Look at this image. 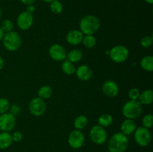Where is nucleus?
Here are the masks:
<instances>
[{
	"instance_id": "27",
	"label": "nucleus",
	"mask_w": 153,
	"mask_h": 152,
	"mask_svg": "<svg viewBox=\"0 0 153 152\" xmlns=\"http://www.w3.org/2000/svg\"><path fill=\"white\" fill-rule=\"evenodd\" d=\"M0 27H1L2 31L5 34V33L10 32V31H13L14 25H13V22L11 20H10V19H4V20L1 22V26Z\"/></svg>"
},
{
	"instance_id": "40",
	"label": "nucleus",
	"mask_w": 153,
	"mask_h": 152,
	"mask_svg": "<svg viewBox=\"0 0 153 152\" xmlns=\"http://www.w3.org/2000/svg\"><path fill=\"white\" fill-rule=\"evenodd\" d=\"M1 9L0 7V19H1Z\"/></svg>"
},
{
	"instance_id": "4",
	"label": "nucleus",
	"mask_w": 153,
	"mask_h": 152,
	"mask_svg": "<svg viewBox=\"0 0 153 152\" xmlns=\"http://www.w3.org/2000/svg\"><path fill=\"white\" fill-rule=\"evenodd\" d=\"M1 41L6 50L9 52H15L18 50L21 47L22 43V37L19 33L13 31L5 33Z\"/></svg>"
},
{
	"instance_id": "39",
	"label": "nucleus",
	"mask_w": 153,
	"mask_h": 152,
	"mask_svg": "<svg viewBox=\"0 0 153 152\" xmlns=\"http://www.w3.org/2000/svg\"><path fill=\"white\" fill-rule=\"evenodd\" d=\"M41 1H44V2H46V3H50L52 2V1H54V0H41Z\"/></svg>"
},
{
	"instance_id": "31",
	"label": "nucleus",
	"mask_w": 153,
	"mask_h": 152,
	"mask_svg": "<svg viewBox=\"0 0 153 152\" xmlns=\"http://www.w3.org/2000/svg\"><path fill=\"white\" fill-rule=\"evenodd\" d=\"M140 92L137 88L133 87L129 89L128 91V98L130 100H133V101H137L138 100L139 96H140Z\"/></svg>"
},
{
	"instance_id": "17",
	"label": "nucleus",
	"mask_w": 153,
	"mask_h": 152,
	"mask_svg": "<svg viewBox=\"0 0 153 152\" xmlns=\"http://www.w3.org/2000/svg\"><path fill=\"white\" fill-rule=\"evenodd\" d=\"M137 101L141 105H149L153 101V91L152 89H145L140 92Z\"/></svg>"
},
{
	"instance_id": "13",
	"label": "nucleus",
	"mask_w": 153,
	"mask_h": 152,
	"mask_svg": "<svg viewBox=\"0 0 153 152\" xmlns=\"http://www.w3.org/2000/svg\"><path fill=\"white\" fill-rule=\"evenodd\" d=\"M102 90L105 95L109 98H114L119 94L120 88L114 80H108L103 83Z\"/></svg>"
},
{
	"instance_id": "21",
	"label": "nucleus",
	"mask_w": 153,
	"mask_h": 152,
	"mask_svg": "<svg viewBox=\"0 0 153 152\" xmlns=\"http://www.w3.org/2000/svg\"><path fill=\"white\" fill-rule=\"evenodd\" d=\"M140 67L144 71L151 72L153 71V57L152 55H146L141 59L140 63Z\"/></svg>"
},
{
	"instance_id": "20",
	"label": "nucleus",
	"mask_w": 153,
	"mask_h": 152,
	"mask_svg": "<svg viewBox=\"0 0 153 152\" xmlns=\"http://www.w3.org/2000/svg\"><path fill=\"white\" fill-rule=\"evenodd\" d=\"M88 124V117L85 115H79L78 116L76 119H74V122H73V126H74L75 129L79 130V131H82V130L85 129Z\"/></svg>"
},
{
	"instance_id": "22",
	"label": "nucleus",
	"mask_w": 153,
	"mask_h": 152,
	"mask_svg": "<svg viewBox=\"0 0 153 152\" xmlns=\"http://www.w3.org/2000/svg\"><path fill=\"white\" fill-rule=\"evenodd\" d=\"M61 70L64 74L67 75H73L76 72V67L75 66V63L67 61V60H65V61H62V63H61Z\"/></svg>"
},
{
	"instance_id": "24",
	"label": "nucleus",
	"mask_w": 153,
	"mask_h": 152,
	"mask_svg": "<svg viewBox=\"0 0 153 152\" xmlns=\"http://www.w3.org/2000/svg\"><path fill=\"white\" fill-rule=\"evenodd\" d=\"M98 125L103 128L111 126L113 123V116L109 113H104L98 118Z\"/></svg>"
},
{
	"instance_id": "36",
	"label": "nucleus",
	"mask_w": 153,
	"mask_h": 152,
	"mask_svg": "<svg viewBox=\"0 0 153 152\" xmlns=\"http://www.w3.org/2000/svg\"><path fill=\"white\" fill-rule=\"evenodd\" d=\"M4 61L2 58V57L0 56V71L4 68Z\"/></svg>"
},
{
	"instance_id": "25",
	"label": "nucleus",
	"mask_w": 153,
	"mask_h": 152,
	"mask_svg": "<svg viewBox=\"0 0 153 152\" xmlns=\"http://www.w3.org/2000/svg\"><path fill=\"white\" fill-rule=\"evenodd\" d=\"M82 43L87 49H93L97 45V39L94 34H87L84 35Z\"/></svg>"
},
{
	"instance_id": "34",
	"label": "nucleus",
	"mask_w": 153,
	"mask_h": 152,
	"mask_svg": "<svg viewBox=\"0 0 153 152\" xmlns=\"http://www.w3.org/2000/svg\"><path fill=\"white\" fill-rule=\"evenodd\" d=\"M26 11L28 12L29 13L32 14L34 11H35V7L34 4H30V5H27L26 7Z\"/></svg>"
},
{
	"instance_id": "38",
	"label": "nucleus",
	"mask_w": 153,
	"mask_h": 152,
	"mask_svg": "<svg viewBox=\"0 0 153 152\" xmlns=\"http://www.w3.org/2000/svg\"><path fill=\"white\" fill-rule=\"evenodd\" d=\"M144 1L149 4H152L153 3V0H144Z\"/></svg>"
},
{
	"instance_id": "6",
	"label": "nucleus",
	"mask_w": 153,
	"mask_h": 152,
	"mask_svg": "<svg viewBox=\"0 0 153 152\" xmlns=\"http://www.w3.org/2000/svg\"><path fill=\"white\" fill-rule=\"evenodd\" d=\"M134 138L136 143L141 147H146L152 141V134L148 128L139 127L134 132Z\"/></svg>"
},
{
	"instance_id": "28",
	"label": "nucleus",
	"mask_w": 153,
	"mask_h": 152,
	"mask_svg": "<svg viewBox=\"0 0 153 152\" xmlns=\"http://www.w3.org/2000/svg\"><path fill=\"white\" fill-rule=\"evenodd\" d=\"M10 106V102L7 98H0V115L8 112Z\"/></svg>"
},
{
	"instance_id": "33",
	"label": "nucleus",
	"mask_w": 153,
	"mask_h": 152,
	"mask_svg": "<svg viewBox=\"0 0 153 152\" xmlns=\"http://www.w3.org/2000/svg\"><path fill=\"white\" fill-rule=\"evenodd\" d=\"M11 137L13 142H19L23 138L22 134L20 131H15V132L13 133V134H11Z\"/></svg>"
},
{
	"instance_id": "3",
	"label": "nucleus",
	"mask_w": 153,
	"mask_h": 152,
	"mask_svg": "<svg viewBox=\"0 0 153 152\" xmlns=\"http://www.w3.org/2000/svg\"><path fill=\"white\" fill-rule=\"evenodd\" d=\"M122 113L126 119L134 120L141 116L143 113V107L138 101L129 100L123 106Z\"/></svg>"
},
{
	"instance_id": "18",
	"label": "nucleus",
	"mask_w": 153,
	"mask_h": 152,
	"mask_svg": "<svg viewBox=\"0 0 153 152\" xmlns=\"http://www.w3.org/2000/svg\"><path fill=\"white\" fill-rule=\"evenodd\" d=\"M82 58H83V52H82V50L79 49H73L67 52L66 59L73 63H76L82 61Z\"/></svg>"
},
{
	"instance_id": "2",
	"label": "nucleus",
	"mask_w": 153,
	"mask_h": 152,
	"mask_svg": "<svg viewBox=\"0 0 153 152\" xmlns=\"http://www.w3.org/2000/svg\"><path fill=\"white\" fill-rule=\"evenodd\" d=\"M100 28V20L97 16L94 15H87L79 22V30L84 35L94 34Z\"/></svg>"
},
{
	"instance_id": "5",
	"label": "nucleus",
	"mask_w": 153,
	"mask_h": 152,
	"mask_svg": "<svg viewBox=\"0 0 153 152\" xmlns=\"http://www.w3.org/2000/svg\"><path fill=\"white\" fill-rule=\"evenodd\" d=\"M111 60L117 63H121L126 61L129 56V50L123 45H117L114 46L108 52Z\"/></svg>"
},
{
	"instance_id": "32",
	"label": "nucleus",
	"mask_w": 153,
	"mask_h": 152,
	"mask_svg": "<svg viewBox=\"0 0 153 152\" xmlns=\"http://www.w3.org/2000/svg\"><path fill=\"white\" fill-rule=\"evenodd\" d=\"M21 108L18 104H12L10 106V108H9V113H10L11 114H13V116H17L20 113Z\"/></svg>"
},
{
	"instance_id": "37",
	"label": "nucleus",
	"mask_w": 153,
	"mask_h": 152,
	"mask_svg": "<svg viewBox=\"0 0 153 152\" xmlns=\"http://www.w3.org/2000/svg\"><path fill=\"white\" fill-rule=\"evenodd\" d=\"M4 36V32L2 31V29L1 28V27H0V41H1V40H2Z\"/></svg>"
},
{
	"instance_id": "23",
	"label": "nucleus",
	"mask_w": 153,
	"mask_h": 152,
	"mask_svg": "<svg viewBox=\"0 0 153 152\" xmlns=\"http://www.w3.org/2000/svg\"><path fill=\"white\" fill-rule=\"evenodd\" d=\"M52 93H53L52 88L49 85H44V86H42L41 87H40V89H38V92H37L38 96L37 97L42 98L43 100H46L49 99L52 96Z\"/></svg>"
},
{
	"instance_id": "9",
	"label": "nucleus",
	"mask_w": 153,
	"mask_h": 152,
	"mask_svg": "<svg viewBox=\"0 0 153 152\" xmlns=\"http://www.w3.org/2000/svg\"><path fill=\"white\" fill-rule=\"evenodd\" d=\"M16 124V116L9 112L0 115V131L1 132H10L14 129Z\"/></svg>"
},
{
	"instance_id": "10",
	"label": "nucleus",
	"mask_w": 153,
	"mask_h": 152,
	"mask_svg": "<svg viewBox=\"0 0 153 152\" xmlns=\"http://www.w3.org/2000/svg\"><path fill=\"white\" fill-rule=\"evenodd\" d=\"M68 144L72 148L79 149L83 146L85 142V134L82 131L73 130L70 133L67 139Z\"/></svg>"
},
{
	"instance_id": "7",
	"label": "nucleus",
	"mask_w": 153,
	"mask_h": 152,
	"mask_svg": "<svg viewBox=\"0 0 153 152\" xmlns=\"http://www.w3.org/2000/svg\"><path fill=\"white\" fill-rule=\"evenodd\" d=\"M90 139L96 145H103L105 143L108 139L107 131L105 128L99 125L93 126L90 130Z\"/></svg>"
},
{
	"instance_id": "14",
	"label": "nucleus",
	"mask_w": 153,
	"mask_h": 152,
	"mask_svg": "<svg viewBox=\"0 0 153 152\" xmlns=\"http://www.w3.org/2000/svg\"><path fill=\"white\" fill-rule=\"evenodd\" d=\"M84 34L80 30L73 29L69 31L66 35V40L67 43L72 46H78L82 42Z\"/></svg>"
},
{
	"instance_id": "29",
	"label": "nucleus",
	"mask_w": 153,
	"mask_h": 152,
	"mask_svg": "<svg viewBox=\"0 0 153 152\" xmlns=\"http://www.w3.org/2000/svg\"><path fill=\"white\" fill-rule=\"evenodd\" d=\"M142 123H143V127L144 128H151L153 126V116L150 113L145 115L142 119Z\"/></svg>"
},
{
	"instance_id": "1",
	"label": "nucleus",
	"mask_w": 153,
	"mask_h": 152,
	"mask_svg": "<svg viewBox=\"0 0 153 152\" xmlns=\"http://www.w3.org/2000/svg\"><path fill=\"white\" fill-rule=\"evenodd\" d=\"M129 145L128 137L123 133L114 134L108 142V150L109 152H125Z\"/></svg>"
},
{
	"instance_id": "11",
	"label": "nucleus",
	"mask_w": 153,
	"mask_h": 152,
	"mask_svg": "<svg viewBox=\"0 0 153 152\" xmlns=\"http://www.w3.org/2000/svg\"><path fill=\"white\" fill-rule=\"evenodd\" d=\"M67 50L61 44L52 45L49 49V55L53 61L58 62H62L67 58Z\"/></svg>"
},
{
	"instance_id": "35",
	"label": "nucleus",
	"mask_w": 153,
	"mask_h": 152,
	"mask_svg": "<svg viewBox=\"0 0 153 152\" xmlns=\"http://www.w3.org/2000/svg\"><path fill=\"white\" fill-rule=\"evenodd\" d=\"M21 2L22 3L25 5H30V4H34V3L35 2L36 0H20Z\"/></svg>"
},
{
	"instance_id": "30",
	"label": "nucleus",
	"mask_w": 153,
	"mask_h": 152,
	"mask_svg": "<svg viewBox=\"0 0 153 152\" xmlns=\"http://www.w3.org/2000/svg\"><path fill=\"white\" fill-rule=\"evenodd\" d=\"M153 43V38L152 36H145L140 40V45L144 49H149L152 46Z\"/></svg>"
},
{
	"instance_id": "19",
	"label": "nucleus",
	"mask_w": 153,
	"mask_h": 152,
	"mask_svg": "<svg viewBox=\"0 0 153 152\" xmlns=\"http://www.w3.org/2000/svg\"><path fill=\"white\" fill-rule=\"evenodd\" d=\"M13 143L11 134L10 132H1L0 133V149L4 150L7 149Z\"/></svg>"
},
{
	"instance_id": "26",
	"label": "nucleus",
	"mask_w": 153,
	"mask_h": 152,
	"mask_svg": "<svg viewBox=\"0 0 153 152\" xmlns=\"http://www.w3.org/2000/svg\"><path fill=\"white\" fill-rule=\"evenodd\" d=\"M49 8L50 10L55 14H59L63 11L64 6L59 0H54L49 3Z\"/></svg>"
},
{
	"instance_id": "16",
	"label": "nucleus",
	"mask_w": 153,
	"mask_h": 152,
	"mask_svg": "<svg viewBox=\"0 0 153 152\" xmlns=\"http://www.w3.org/2000/svg\"><path fill=\"white\" fill-rule=\"evenodd\" d=\"M136 128H137V125L134 122V120L132 119H126L123 122L121 123L120 125V132L123 133L124 135L129 136L134 134Z\"/></svg>"
},
{
	"instance_id": "15",
	"label": "nucleus",
	"mask_w": 153,
	"mask_h": 152,
	"mask_svg": "<svg viewBox=\"0 0 153 152\" xmlns=\"http://www.w3.org/2000/svg\"><path fill=\"white\" fill-rule=\"evenodd\" d=\"M76 75L78 79L82 81H88L92 77L93 71L88 65H81L76 68Z\"/></svg>"
},
{
	"instance_id": "8",
	"label": "nucleus",
	"mask_w": 153,
	"mask_h": 152,
	"mask_svg": "<svg viewBox=\"0 0 153 152\" xmlns=\"http://www.w3.org/2000/svg\"><path fill=\"white\" fill-rule=\"evenodd\" d=\"M46 103L45 100L39 97L32 98L28 104V110L31 114L34 116H41L46 113Z\"/></svg>"
},
{
	"instance_id": "12",
	"label": "nucleus",
	"mask_w": 153,
	"mask_h": 152,
	"mask_svg": "<svg viewBox=\"0 0 153 152\" xmlns=\"http://www.w3.org/2000/svg\"><path fill=\"white\" fill-rule=\"evenodd\" d=\"M34 23V16L26 10L22 11L16 18V25L22 31H27L32 26Z\"/></svg>"
}]
</instances>
